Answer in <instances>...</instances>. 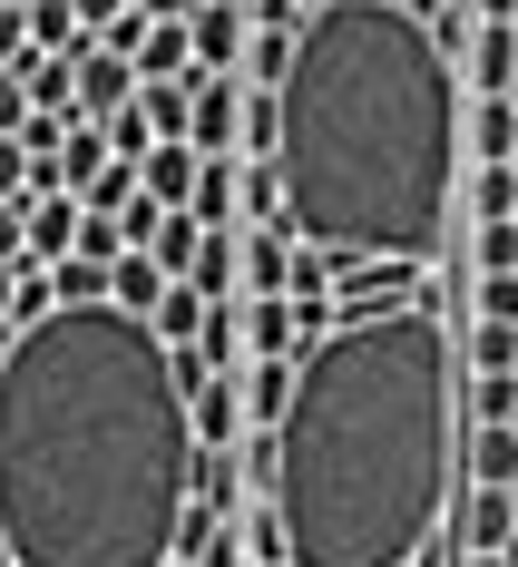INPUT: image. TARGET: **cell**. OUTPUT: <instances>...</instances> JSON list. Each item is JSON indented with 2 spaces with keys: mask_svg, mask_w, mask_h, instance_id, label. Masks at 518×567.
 <instances>
[{
  "mask_svg": "<svg viewBox=\"0 0 518 567\" xmlns=\"http://www.w3.org/2000/svg\"><path fill=\"white\" fill-rule=\"evenodd\" d=\"M196 176H206V157H196V147H157V157L137 167V186H147L167 216H186V206H196Z\"/></svg>",
  "mask_w": 518,
  "mask_h": 567,
  "instance_id": "obj_18",
  "label": "cell"
},
{
  "mask_svg": "<svg viewBox=\"0 0 518 567\" xmlns=\"http://www.w3.org/2000/svg\"><path fill=\"white\" fill-rule=\"evenodd\" d=\"M176 567H196V558H176Z\"/></svg>",
  "mask_w": 518,
  "mask_h": 567,
  "instance_id": "obj_39",
  "label": "cell"
},
{
  "mask_svg": "<svg viewBox=\"0 0 518 567\" xmlns=\"http://www.w3.org/2000/svg\"><path fill=\"white\" fill-rule=\"evenodd\" d=\"M274 109H284L274 167L303 245L372 265L450 255V206L469 186V99L402 0H333L293 40Z\"/></svg>",
  "mask_w": 518,
  "mask_h": 567,
  "instance_id": "obj_3",
  "label": "cell"
},
{
  "mask_svg": "<svg viewBox=\"0 0 518 567\" xmlns=\"http://www.w3.org/2000/svg\"><path fill=\"white\" fill-rule=\"evenodd\" d=\"M460 362H469V372H489V382H518V323H469Z\"/></svg>",
  "mask_w": 518,
  "mask_h": 567,
  "instance_id": "obj_24",
  "label": "cell"
},
{
  "mask_svg": "<svg viewBox=\"0 0 518 567\" xmlns=\"http://www.w3.org/2000/svg\"><path fill=\"white\" fill-rule=\"evenodd\" d=\"M509 30H518V20H509Z\"/></svg>",
  "mask_w": 518,
  "mask_h": 567,
  "instance_id": "obj_40",
  "label": "cell"
},
{
  "mask_svg": "<svg viewBox=\"0 0 518 567\" xmlns=\"http://www.w3.org/2000/svg\"><path fill=\"white\" fill-rule=\"evenodd\" d=\"M196 509H206V518H245V509H255L245 451H196Z\"/></svg>",
  "mask_w": 518,
  "mask_h": 567,
  "instance_id": "obj_11",
  "label": "cell"
},
{
  "mask_svg": "<svg viewBox=\"0 0 518 567\" xmlns=\"http://www.w3.org/2000/svg\"><path fill=\"white\" fill-rule=\"evenodd\" d=\"M235 382H245V431H284V411H293V362H245Z\"/></svg>",
  "mask_w": 518,
  "mask_h": 567,
  "instance_id": "obj_15",
  "label": "cell"
},
{
  "mask_svg": "<svg viewBox=\"0 0 518 567\" xmlns=\"http://www.w3.org/2000/svg\"><path fill=\"white\" fill-rule=\"evenodd\" d=\"M186 40H196V79H245L255 20H245V0H206V10L186 20Z\"/></svg>",
  "mask_w": 518,
  "mask_h": 567,
  "instance_id": "obj_5",
  "label": "cell"
},
{
  "mask_svg": "<svg viewBox=\"0 0 518 567\" xmlns=\"http://www.w3.org/2000/svg\"><path fill=\"white\" fill-rule=\"evenodd\" d=\"M176 382H186V421H196V451H245V382L235 372H206L196 352H176Z\"/></svg>",
  "mask_w": 518,
  "mask_h": 567,
  "instance_id": "obj_4",
  "label": "cell"
},
{
  "mask_svg": "<svg viewBox=\"0 0 518 567\" xmlns=\"http://www.w3.org/2000/svg\"><path fill=\"white\" fill-rule=\"evenodd\" d=\"M196 421L176 352L127 313H50L0 372V538L20 567H176Z\"/></svg>",
  "mask_w": 518,
  "mask_h": 567,
  "instance_id": "obj_1",
  "label": "cell"
},
{
  "mask_svg": "<svg viewBox=\"0 0 518 567\" xmlns=\"http://www.w3.org/2000/svg\"><path fill=\"white\" fill-rule=\"evenodd\" d=\"M0 10H40V0H0Z\"/></svg>",
  "mask_w": 518,
  "mask_h": 567,
  "instance_id": "obj_36",
  "label": "cell"
},
{
  "mask_svg": "<svg viewBox=\"0 0 518 567\" xmlns=\"http://www.w3.org/2000/svg\"><path fill=\"white\" fill-rule=\"evenodd\" d=\"M206 235L245 226V157H206V176H196V206H186Z\"/></svg>",
  "mask_w": 518,
  "mask_h": 567,
  "instance_id": "obj_12",
  "label": "cell"
},
{
  "mask_svg": "<svg viewBox=\"0 0 518 567\" xmlns=\"http://www.w3.org/2000/svg\"><path fill=\"white\" fill-rule=\"evenodd\" d=\"M469 567H499V558H469Z\"/></svg>",
  "mask_w": 518,
  "mask_h": 567,
  "instance_id": "obj_38",
  "label": "cell"
},
{
  "mask_svg": "<svg viewBox=\"0 0 518 567\" xmlns=\"http://www.w3.org/2000/svg\"><path fill=\"white\" fill-rule=\"evenodd\" d=\"M206 313H216V303H206L196 284H176L167 303H157V323H147V333L167 342V352H196V333H206Z\"/></svg>",
  "mask_w": 518,
  "mask_h": 567,
  "instance_id": "obj_22",
  "label": "cell"
},
{
  "mask_svg": "<svg viewBox=\"0 0 518 567\" xmlns=\"http://www.w3.org/2000/svg\"><path fill=\"white\" fill-rule=\"evenodd\" d=\"M0 342H20V275L0 265Z\"/></svg>",
  "mask_w": 518,
  "mask_h": 567,
  "instance_id": "obj_34",
  "label": "cell"
},
{
  "mask_svg": "<svg viewBox=\"0 0 518 567\" xmlns=\"http://www.w3.org/2000/svg\"><path fill=\"white\" fill-rule=\"evenodd\" d=\"M108 147H117V167H147V157H157V127H147V109H117V117H108Z\"/></svg>",
  "mask_w": 518,
  "mask_h": 567,
  "instance_id": "obj_27",
  "label": "cell"
},
{
  "mask_svg": "<svg viewBox=\"0 0 518 567\" xmlns=\"http://www.w3.org/2000/svg\"><path fill=\"white\" fill-rule=\"evenodd\" d=\"M108 167H117L108 127H89V117H69V147H59V196H89V186H99Z\"/></svg>",
  "mask_w": 518,
  "mask_h": 567,
  "instance_id": "obj_14",
  "label": "cell"
},
{
  "mask_svg": "<svg viewBox=\"0 0 518 567\" xmlns=\"http://www.w3.org/2000/svg\"><path fill=\"white\" fill-rule=\"evenodd\" d=\"M196 245H206V226H196V216H167V235H157L147 255H157V265H167V275L186 284V275H196Z\"/></svg>",
  "mask_w": 518,
  "mask_h": 567,
  "instance_id": "obj_26",
  "label": "cell"
},
{
  "mask_svg": "<svg viewBox=\"0 0 518 567\" xmlns=\"http://www.w3.org/2000/svg\"><path fill=\"white\" fill-rule=\"evenodd\" d=\"M196 10H206V0H137V20H157V30H186Z\"/></svg>",
  "mask_w": 518,
  "mask_h": 567,
  "instance_id": "obj_33",
  "label": "cell"
},
{
  "mask_svg": "<svg viewBox=\"0 0 518 567\" xmlns=\"http://www.w3.org/2000/svg\"><path fill=\"white\" fill-rule=\"evenodd\" d=\"M10 79L30 89V109H40V117H79V59H40V50H30Z\"/></svg>",
  "mask_w": 518,
  "mask_h": 567,
  "instance_id": "obj_16",
  "label": "cell"
},
{
  "mask_svg": "<svg viewBox=\"0 0 518 567\" xmlns=\"http://www.w3.org/2000/svg\"><path fill=\"white\" fill-rule=\"evenodd\" d=\"M0 265H10V275L30 265V206H0Z\"/></svg>",
  "mask_w": 518,
  "mask_h": 567,
  "instance_id": "obj_31",
  "label": "cell"
},
{
  "mask_svg": "<svg viewBox=\"0 0 518 567\" xmlns=\"http://www.w3.org/2000/svg\"><path fill=\"white\" fill-rule=\"evenodd\" d=\"M293 284V226H245V293H284Z\"/></svg>",
  "mask_w": 518,
  "mask_h": 567,
  "instance_id": "obj_19",
  "label": "cell"
},
{
  "mask_svg": "<svg viewBox=\"0 0 518 567\" xmlns=\"http://www.w3.org/2000/svg\"><path fill=\"white\" fill-rule=\"evenodd\" d=\"M469 10H479V20H499V30L518 20V0H469Z\"/></svg>",
  "mask_w": 518,
  "mask_h": 567,
  "instance_id": "obj_35",
  "label": "cell"
},
{
  "mask_svg": "<svg viewBox=\"0 0 518 567\" xmlns=\"http://www.w3.org/2000/svg\"><path fill=\"white\" fill-rule=\"evenodd\" d=\"M137 196H147V186H137V167H108L99 186H89V196H79V206H89V216H108V226H117V216H127Z\"/></svg>",
  "mask_w": 518,
  "mask_h": 567,
  "instance_id": "obj_28",
  "label": "cell"
},
{
  "mask_svg": "<svg viewBox=\"0 0 518 567\" xmlns=\"http://www.w3.org/2000/svg\"><path fill=\"white\" fill-rule=\"evenodd\" d=\"M469 362L441 313L343 323L293 362V411L274 431V509L293 567H411L460 518Z\"/></svg>",
  "mask_w": 518,
  "mask_h": 567,
  "instance_id": "obj_2",
  "label": "cell"
},
{
  "mask_svg": "<svg viewBox=\"0 0 518 567\" xmlns=\"http://www.w3.org/2000/svg\"><path fill=\"white\" fill-rule=\"evenodd\" d=\"M176 293V275L157 265V255H117V293H108V313H127V323H157V303Z\"/></svg>",
  "mask_w": 518,
  "mask_h": 567,
  "instance_id": "obj_13",
  "label": "cell"
},
{
  "mask_svg": "<svg viewBox=\"0 0 518 567\" xmlns=\"http://www.w3.org/2000/svg\"><path fill=\"white\" fill-rule=\"evenodd\" d=\"M117 109H137V69H127L108 40H89V50H79V117H89V127H108Z\"/></svg>",
  "mask_w": 518,
  "mask_h": 567,
  "instance_id": "obj_7",
  "label": "cell"
},
{
  "mask_svg": "<svg viewBox=\"0 0 518 567\" xmlns=\"http://www.w3.org/2000/svg\"><path fill=\"white\" fill-rule=\"evenodd\" d=\"M30 186H40V157L20 137H0V206H30Z\"/></svg>",
  "mask_w": 518,
  "mask_h": 567,
  "instance_id": "obj_29",
  "label": "cell"
},
{
  "mask_svg": "<svg viewBox=\"0 0 518 567\" xmlns=\"http://www.w3.org/2000/svg\"><path fill=\"white\" fill-rule=\"evenodd\" d=\"M196 362H206V372H245V303H216V313H206Z\"/></svg>",
  "mask_w": 518,
  "mask_h": 567,
  "instance_id": "obj_23",
  "label": "cell"
},
{
  "mask_svg": "<svg viewBox=\"0 0 518 567\" xmlns=\"http://www.w3.org/2000/svg\"><path fill=\"white\" fill-rule=\"evenodd\" d=\"M469 167H518V109L509 99H469Z\"/></svg>",
  "mask_w": 518,
  "mask_h": 567,
  "instance_id": "obj_17",
  "label": "cell"
},
{
  "mask_svg": "<svg viewBox=\"0 0 518 567\" xmlns=\"http://www.w3.org/2000/svg\"><path fill=\"white\" fill-rule=\"evenodd\" d=\"M245 109H255L245 79H206L196 89V157H245Z\"/></svg>",
  "mask_w": 518,
  "mask_h": 567,
  "instance_id": "obj_6",
  "label": "cell"
},
{
  "mask_svg": "<svg viewBox=\"0 0 518 567\" xmlns=\"http://www.w3.org/2000/svg\"><path fill=\"white\" fill-rule=\"evenodd\" d=\"M469 313H479V323H518V275H479Z\"/></svg>",
  "mask_w": 518,
  "mask_h": 567,
  "instance_id": "obj_30",
  "label": "cell"
},
{
  "mask_svg": "<svg viewBox=\"0 0 518 567\" xmlns=\"http://www.w3.org/2000/svg\"><path fill=\"white\" fill-rule=\"evenodd\" d=\"M245 226H293L284 167H265V157H245Z\"/></svg>",
  "mask_w": 518,
  "mask_h": 567,
  "instance_id": "obj_25",
  "label": "cell"
},
{
  "mask_svg": "<svg viewBox=\"0 0 518 567\" xmlns=\"http://www.w3.org/2000/svg\"><path fill=\"white\" fill-rule=\"evenodd\" d=\"M186 558H196V567H255V558H245V518H206V509H196V518H186Z\"/></svg>",
  "mask_w": 518,
  "mask_h": 567,
  "instance_id": "obj_21",
  "label": "cell"
},
{
  "mask_svg": "<svg viewBox=\"0 0 518 567\" xmlns=\"http://www.w3.org/2000/svg\"><path fill=\"white\" fill-rule=\"evenodd\" d=\"M0 372H10V342H0Z\"/></svg>",
  "mask_w": 518,
  "mask_h": 567,
  "instance_id": "obj_37",
  "label": "cell"
},
{
  "mask_svg": "<svg viewBox=\"0 0 518 567\" xmlns=\"http://www.w3.org/2000/svg\"><path fill=\"white\" fill-rule=\"evenodd\" d=\"M30 59V10H0V69H20Z\"/></svg>",
  "mask_w": 518,
  "mask_h": 567,
  "instance_id": "obj_32",
  "label": "cell"
},
{
  "mask_svg": "<svg viewBox=\"0 0 518 567\" xmlns=\"http://www.w3.org/2000/svg\"><path fill=\"white\" fill-rule=\"evenodd\" d=\"M460 480H469V489H509V480H518V431H469Z\"/></svg>",
  "mask_w": 518,
  "mask_h": 567,
  "instance_id": "obj_20",
  "label": "cell"
},
{
  "mask_svg": "<svg viewBox=\"0 0 518 567\" xmlns=\"http://www.w3.org/2000/svg\"><path fill=\"white\" fill-rule=\"evenodd\" d=\"M460 548L469 558H509V538H518V509H509V489H460Z\"/></svg>",
  "mask_w": 518,
  "mask_h": 567,
  "instance_id": "obj_8",
  "label": "cell"
},
{
  "mask_svg": "<svg viewBox=\"0 0 518 567\" xmlns=\"http://www.w3.org/2000/svg\"><path fill=\"white\" fill-rule=\"evenodd\" d=\"M245 362H303V333H293L284 293H245Z\"/></svg>",
  "mask_w": 518,
  "mask_h": 567,
  "instance_id": "obj_10",
  "label": "cell"
},
{
  "mask_svg": "<svg viewBox=\"0 0 518 567\" xmlns=\"http://www.w3.org/2000/svg\"><path fill=\"white\" fill-rule=\"evenodd\" d=\"M79 226H89L79 196H30V265H40V275L69 265V255H79Z\"/></svg>",
  "mask_w": 518,
  "mask_h": 567,
  "instance_id": "obj_9",
  "label": "cell"
}]
</instances>
